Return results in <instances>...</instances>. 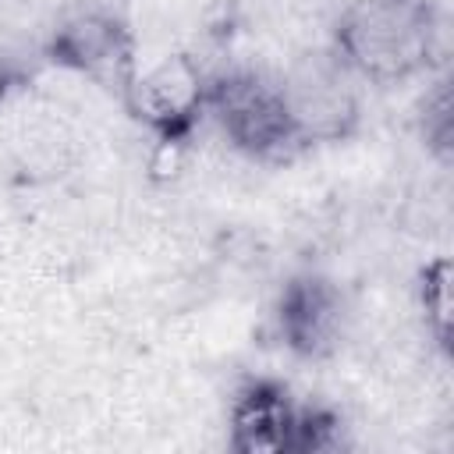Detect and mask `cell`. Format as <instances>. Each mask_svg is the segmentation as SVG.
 I'll list each match as a JSON object with an SVG mask.
<instances>
[{
  "label": "cell",
  "instance_id": "1",
  "mask_svg": "<svg viewBox=\"0 0 454 454\" xmlns=\"http://www.w3.org/2000/svg\"><path fill=\"white\" fill-rule=\"evenodd\" d=\"M429 0H351L333 21V53L351 74L390 85L429 64L433 53Z\"/></svg>",
  "mask_w": 454,
  "mask_h": 454
},
{
  "label": "cell",
  "instance_id": "2",
  "mask_svg": "<svg viewBox=\"0 0 454 454\" xmlns=\"http://www.w3.org/2000/svg\"><path fill=\"white\" fill-rule=\"evenodd\" d=\"M206 114H213L220 135L252 160H284L291 149H301L287 121L280 82L266 71L231 67L209 74Z\"/></svg>",
  "mask_w": 454,
  "mask_h": 454
},
{
  "label": "cell",
  "instance_id": "3",
  "mask_svg": "<svg viewBox=\"0 0 454 454\" xmlns=\"http://www.w3.org/2000/svg\"><path fill=\"white\" fill-rule=\"evenodd\" d=\"M128 114L153 131V138H188L206 117L209 71L188 50H167L145 64H135L121 89Z\"/></svg>",
  "mask_w": 454,
  "mask_h": 454
},
{
  "label": "cell",
  "instance_id": "4",
  "mask_svg": "<svg viewBox=\"0 0 454 454\" xmlns=\"http://www.w3.org/2000/svg\"><path fill=\"white\" fill-rule=\"evenodd\" d=\"M277 82H280L287 121H291L298 145L340 142L355 131L358 92L351 85L348 64L333 50L294 57L291 67Z\"/></svg>",
  "mask_w": 454,
  "mask_h": 454
},
{
  "label": "cell",
  "instance_id": "5",
  "mask_svg": "<svg viewBox=\"0 0 454 454\" xmlns=\"http://www.w3.org/2000/svg\"><path fill=\"white\" fill-rule=\"evenodd\" d=\"M50 60L85 82L110 85L117 92L138 64L128 25L103 7H82L60 18L50 35Z\"/></svg>",
  "mask_w": 454,
  "mask_h": 454
},
{
  "label": "cell",
  "instance_id": "6",
  "mask_svg": "<svg viewBox=\"0 0 454 454\" xmlns=\"http://www.w3.org/2000/svg\"><path fill=\"white\" fill-rule=\"evenodd\" d=\"M277 330L284 344L301 358H326L337 351L348 330V305L333 280L319 273H298L277 298Z\"/></svg>",
  "mask_w": 454,
  "mask_h": 454
},
{
  "label": "cell",
  "instance_id": "7",
  "mask_svg": "<svg viewBox=\"0 0 454 454\" xmlns=\"http://www.w3.org/2000/svg\"><path fill=\"white\" fill-rule=\"evenodd\" d=\"M301 408L273 380L245 383L227 411V443L238 454H287L298 450Z\"/></svg>",
  "mask_w": 454,
  "mask_h": 454
},
{
  "label": "cell",
  "instance_id": "8",
  "mask_svg": "<svg viewBox=\"0 0 454 454\" xmlns=\"http://www.w3.org/2000/svg\"><path fill=\"white\" fill-rule=\"evenodd\" d=\"M415 298H419V312L429 340L440 351H447L450 348V259L447 255H433L422 266Z\"/></svg>",
  "mask_w": 454,
  "mask_h": 454
},
{
  "label": "cell",
  "instance_id": "9",
  "mask_svg": "<svg viewBox=\"0 0 454 454\" xmlns=\"http://www.w3.org/2000/svg\"><path fill=\"white\" fill-rule=\"evenodd\" d=\"M11 85H14V71H11V64L0 57V103L7 99V92H11Z\"/></svg>",
  "mask_w": 454,
  "mask_h": 454
}]
</instances>
